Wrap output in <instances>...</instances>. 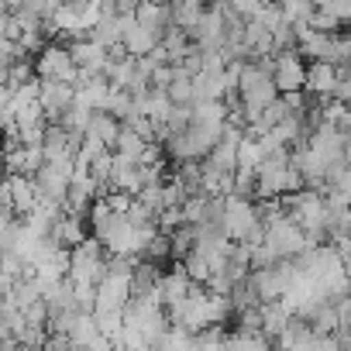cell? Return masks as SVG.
<instances>
[{"instance_id":"obj_11","label":"cell","mask_w":351,"mask_h":351,"mask_svg":"<svg viewBox=\"0 0 351 351\" xmlns=\"http://www.w3.org/2000/svg\"><path fill=\"white\" fill-rule=\"evenodd\" d=\"M155 42H158V32H152V28H145V25H138V21L121 32V45H124L128 56H148Z\"/></svg>"},{"instance_id":"obj_14","label":"cell","mask_w":351,"mask_h":351,"mask_svg":"<svg viewBox=\"0 0 351 351\" xmlns=\"http://www.w3.org/2000/svg\"><path fill=\"white\" fill-rule=\"evenodd\" d=\"M145 145H148V141H145L131 124H121V128H117V138H114V145H110V152L138 162V158H141V152H145Z\"/></svg>"},{"instance_id":"obj_9","label":"cell","mask_w":351,"mask_h":351,"mask_svg":"<svg viewBox=\"0 0 351 351\" xmlns=\"http://www.w3.org/2000/svg\"><path fill=\"white\" fill-rule=\"evenodd\" d=\"M49 238L62 248H73L76 241L86 238V224H83V214H73V210H59V217L52 221V231Z\"/></svg>"},{"instance_id":"obj_8","label":"cell","mask_w":351,"mask_h":351,"mask_svg":"<svg viewBox=\"0 0 351 351\" xmlns=\"http://www.w3.org/2000/svg\"><path fill=\"white\" fill-rule=\"evenodd\" d=\"M190 286H193V279L186 276L183 262L176 258V265H172L169 272H162V276H158V286H155V300H158L162 306H172L176 300H183V296L190 293Z\"/></svg>"},{"instance_id":"obj_10","label":"cell","mask_w":351,"mask_h":351,"mask_svg":"<svg viewBox=\"0 0 351 351\" xmlns=\"http://www.w3.org/2000/svg\"><path fill=\"white\" fill-rule=\"evenodd\" d=\"M117 128H121V121H117L114 114H107V110H93V114L86 117L83 138H90V141H97V145L110 148V145H114V138H117Z\"/></svg>"},{"instance_id":"obj_17","label":"cell","mask_w":351,"mask_h":351,"mask_svg":"<svg viewBox=\"0 0 351 351\" xmlns=\"http://www.w3.org/2000/svg\"><path fill=\"white\" fill-rule=\"evenodd\" d=\"M8 124H14L11 121V90L0 86V128H8Z\"/></svg>"},{"instance_id":"obj_6","label":"cell","mask_w":351,"mask_h":351,"mask_svg":"<svg viewBox=\"0 0 351 351\" xmlns=\"http://www.w3.org/2000/svg\"><path fill=\"white\" fill-rule=\"evenodd\" d=\"M66 49H69V59H73V66H76L80 73H104V66H107V49H104L97 38L80 35V38H73V45H66Z\"/></svg>"},{"instance_id":"obj_12","label":"cell","mask_w":351,"mask_h":351,"mask_svg":"<svg viewBox=\"0 0 351 351\" xmlns=\"http://www.w3.org/2000/svg\"><path fill=\"white\" fill-rule=\"evenodd\" d=\"M134 21L152 28V32H162L169 25V4H162V0H138L134 4Z\"/></svg>"},{"instance_id":"obj_13","label":"cell","mask_w":351,"mask_h":351,"mask_svg":"<svg viewBox=\"0 0 351 351\" xmlns=\"http://www.w3.org/2000/svg\"><path fill=\"white\" fill-rule=\"evenodd\" d=\"M162 90H165V97L172 104H193V76L183 66H172V73H169Z\"/></svg>"},{"instance_id":"obj_3","label":"cell","mask_w":351,"mask_h":351,"mask_svg":"<svg viewBox=\"0 0 351 351\" xmlns=\"http://www.w3.org/2000/svg\"><path fill=\"white\" fill-rule=\"evenodd\" d=\"M35 76H42V80H62V83H76V80H80V69L73 66L66 45H59V42H45V45L35 52Z\"/></svg>"},{"instance_id":"obj_2","label":"cell","mask_w":351,"mask_h":351,"mask_svg":"<svg viewBox=\"0 0 351 351\" xmlns=\"http://www.w3.org/2000/svg\"><path fill=\"white\" fill-rule=\"evenodd\" d=\"M104 245H100V238H93V234H86L83 241H76L73 248H69V262H66V279H73V282H93L97 286V279L104 276Z\"/></svg>"},{"instance_id":"obj_15","label":"cell","mask_w":351,"mask_h":351,"mask_svg":"<svg viewBox=\"0 0 351 351\" xmlns=\"http://www.w3.org/2000/svg\"><path fill=\"white\" fill-rule=\"evenodd\" d=\"M276 8L282 11V18L293 28H306L310 25V14H313V0H276Z\"/></svg>"},{"instance_id":"obj_18","label":"cell","mask_w":351,"mask_h":351,"mask_svg":"<svg viewBox=\"0 0 351 351\" xmlns=\"http://www.w3.org/2000/svg\"><path fill=\"white\" fill-rule=\"evenodd\" d=\"M0 155H4V145H0Z\"/></svg>"},{"instance_id":"obj_1","label":"cell","mask_w":351,"mask_h":351,"mask_svg":"<svg viewBox=\"0 0 351 351\" xmlns=\"http://www.w3.org/2000/svg\"><path fill=\"white\" fill-rule=\"evenodd\" d=\"M221 231L228 241H245V245H255L262 238V217L252 197H241V193L221 197Z\"/></svg>"},{"instance_id":"obj_5","label":"cell","mask_w":351,"mask_h":351,"mask_svg":"<svg viewBox=\"0 0 351 351\" xmlns=\"http://www.w3.org/2000/svg\"><path fill=\"white\" fill-rule=\"evenodd\" d=\"M38 104H42L45 121H59V117L66 114V107L73 104V83L42 80V76H38Z\"/></svg>"},{"instance_id":"obj_16","label":"cell","mask_w":351,"mask_h":351,"mask_svg":"<svg viewBox=\"0 0 351 351\" xmlns=\"http://www.w3.org/2000/svg\"><path fill=\"white\" fill-rule=\"evenodd\" d=\"M224 4L234 11V14H241V18H248V14H255L262 4H269V0H224Z\"/></svg>"},{"instance_id":"obj_7","label":"cell","mask_w":351,"mask_h":351,"mask_svg":"<svg viewBox=\"0 0 351 351\" xmlns=\"http://www.w3.org/2000/svg\"><path fill=\"white\" fill-rule=\"evenodd\" d=\"M334 83H337V66L327 62V59H310V66L303 69V90H306V97L327 100L330 90H334Z\"/></svg>"},{"instance_id":"obj_4","label":"cell","mask_w":351,"mask_h":351,"mask_svg":"<svg viewBox=\"0 0 351 351\" xmlns=\"http://www.w3.org/2000/svg\"><path fill=\"white\" fill-rule=\"evenodd\" d=\"M303 56L296 49H279L272 52V66H269V76L276 83L279 93H296L303 90Z\"/></svg>"}]
</instances>
